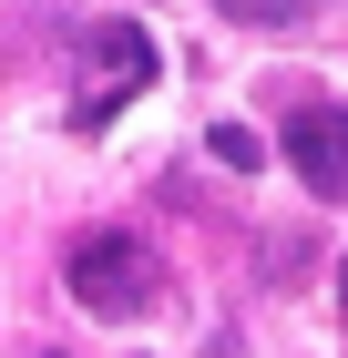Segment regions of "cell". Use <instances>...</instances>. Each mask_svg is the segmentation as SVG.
I'll return each instance as SVG.
<instances>
[{"label":"cell","instance_id":"obj_1","mask_svg":"<svg viewBox=\"0 0 348 358\" xmlns=\"http://www.w3.org/2000/svg\"><path fill=\"white\" fill-rule=\"evenodd\" d=\"M62 287H72L92 317H144V307L164 297V266L144 236H123V225H92L72 256H62Z\"/></svg>","mask_w":348,"mask_h":358},{"label":"cell","instance_id":"obj_2","mask_svg":"<svg viewBox=\"0 0 348 358\" xmlns=\"http://www.w3.org/2000/svg\"><path fill=\"white\" fill-rule=\"evenodd\" d=\"M277 154L318 205H348V103L328 92H287V123H277Z\"/></svg>","mask_w":348,"mask_h":358},{"label":"cell","instance_id":"obj_3","mask_svg":"<svg viewBox=\"0 0 348 358\" xmlns=\"http://www.w3.org/2000/svg\"><path fill=\"white\" fill-rule=\"evenodd\" d=\"M82 62H92V83H82V123L123 113L144 83H154V41H144L134 21H92V31H82Z\"/></svg>","mask_w":348,"mask_h":358},{"label":"cell","instance_id":"obj_4","mask_svg":"<svg viewBox=\"0 0 348 358\" xmlns=\"http://www.w3.org/2000/svg\"><path fill=\"white\" fill-rule=\"evenodd\" d=\"M205 154H215L225 174H256V154H267V143L246 134V123H215V143H205Z\"/></svg>","mask_w":348,"mask_h":358},{"label":"cell","instance_id":"obj_5","mask_svg":"<svg viewBox=\"0 0 348 358\" xmlns=\"http://www.w3.org/2000/svg\"><path fill=\"white\" fill-rule=\"evenodd\" d=\"M215 10H225V21H246V31H277V21H297L307 0H215Z\"/></svg>","mask_w":348,"mask_h":358},{"label":"cell","instance_id":"obj_6","mask_svg":"<svg viewBox=\"0 0 348 358\" xmlns=\"http://www.w3.org/2000/svg\"><path fill=\"white\" fill-rule=\"evenodd\" d=\"M205 358H246V348H236V338H215V348H205Z\"/></svg>","mask_w":348,"mask_h":358},{"label":"cell","instance_id":"obj_7","mask_svg":"<svg viewBox=\"0 0 348 358\" xmlns=\"http://www.w3.org/2000/svg\"><path fill=\"white\" fill-rule=\"evenodd\" d=\"M338 297H348V266H338Z\"/></svg>","mask_w":348,"mask_h":358}]
</instances>
